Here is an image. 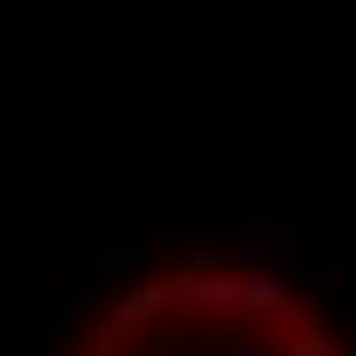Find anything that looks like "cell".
I'll return each instance as SVG.
<instances>
[{
	"label": "cell",
	"instance_id": "obj_1",
	"mask_svg": "<svg viewBox=\"0 0 356 356\" xmlns=\"http://www.w3.org/2000/svg\"><path fill=\"white\" fill-rule=\"evenodd\" d=\"M56 356H350L307 289L234 258H160L129 270Z\"/></svg>",
	"mask_w": 356,
	"mask_h": 356
}]
</instances>
